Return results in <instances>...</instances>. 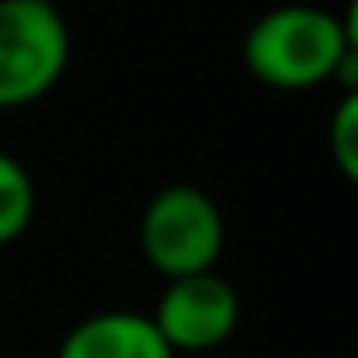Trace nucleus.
Returning <instances> with one entry per match:
<instances>
[{"label":"nucleus","instance_id":"7ed1b4c3","mask_svg":"<svg viewBox=\"0 0 358 358\" xmlns=\"http://www.w3.org/2000/svg\"><path fill=\"white\" fill-rule=\"evenodd\" d=\"M72 64V30L55 0H0V110L55 93Z\"/></svg>","mask_w":358,"mask_h":358},{"label":"nucleus","instance_id":"39448f33","mask_svg":"<svg viewBox=\"0 0 358 358\" xmlns=\"http://www.w3.org/2000/svg\"><path fill=\"white\" fill-rule=\"evenodd\" d=\"M55 358H177L148 312H93L76 320Z\"/></svg>","mask_w":358,"mask_h":358},{"label":"nucleus","instance_id":"20e7f679","mask_svg":"<svg viewBox=\"0 0 358 358\" xmlns=\"http://www.w3.org/2000/svg\"><path fill=\"white\" fill-rule=\"evenodd\" d=\"M148 316L173 354H207L236 333L241 295L224 274L203 270L186 278H169Z\"/></svg>","mask_w":358,"mask_h":358},{"label":"nucleus","instance_id":"423d86ee","mask_svg":"<svg viewBox=\"0 0 358 358\" xmlns=\"http://www.w3.org/2000/svg\"><path fill=\"white\" fill-rule=\"evenodd\" d=\"M34 211H38V190L30 169L17 156L0 152V249L26 236V228L34 224Z\"/></svg>","mask_w":358,"mask_h":358},{"label":"nucleus","instance_id":"f03ea898","mask_svg":"<svg viewBox=\"0 0 358 358\" xmlns=\"http://www.w3.org/2000/svg\"><path fill=\"white\" fill-rule=\"evenodd\" d=\"M228 245V224L220 203L190 182L164 186L148 199L139 215V253L169 282L215 270Z\"/></svg>","mask_w":358,"mask_h":358},{"label":"nucleus","instance_id":"0eeeda50","mask_svg":"<svg viewBox=\"0 0 358 358\" xmlns=\"http://www.w3.org/2000/svg\"><path fill=\"white\" fill-rule=\"evenodd\" d=\"M329 152L341 169V177H358V93L345 89L337 110H333V122H329Z\"/></svg>","mask_w":358,"mask_h":358},{"label":"nucleus","instance_id":"f257e3e1","mask_svg":"<svg viewBox=\"0 0 358 358\" xmlns=\"http://www.w3.org/2000/svg\"><path fill=\"white\" fill-rule=\"evenodd\" d=\"M241 59L266 89L278 93H303L333 80L354 89V13H333L320 5H278L249 26Z\"/></svg>","mask_w":358,"mask_h":358}]
</instances>
